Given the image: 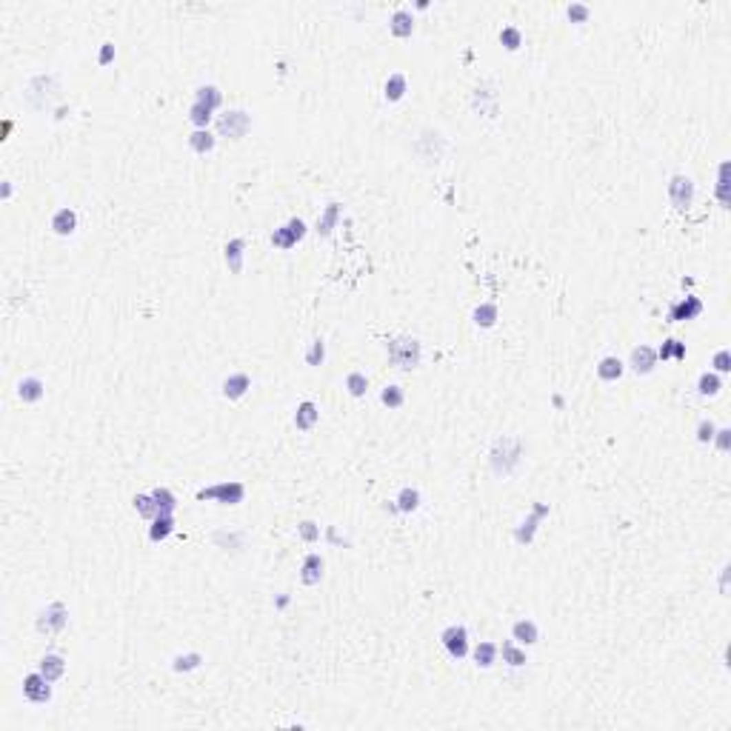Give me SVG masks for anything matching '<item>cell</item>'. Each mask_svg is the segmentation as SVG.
Masks as SVG:
<instances>
[{"label": "cell", "mask_w": 731, "mask_h": 731, "mask_svg": "<svg viewBox=\"0 0 731 731\" xmlns=\"http://www.w3.org/2000/svg\"><path fill=\"white\" fill-rule=\"evenodd\" d=\"M728 160H723L720 163V169H717V200H720V206L723 209H728Z\"/></svg>", "instance_id": "f35d334b"}, {"label": "cell", "mask_w": 731, "mask_h": 731, "mask_svg": "<svg viewBox=\"0 0 731 731\" xmlns=\"http://www.w3.org/2000/svg\"><path fill=\"white\" fill-rule=\"evenodd\" d=\"M323 569H326L323 557L317 551H309V554L303 557V563H300V580L306 586H317L323 580Z\"/></svg>", "instance_id": "7c38bea8"}, {"label": "cell", "mask_w": 731, "mask_h": 731, "mask_svg": "<svg viewBox=\"0 0 731 731\" xmlns=\"http://www.w3.org/2000/svg\"><path fill=\"white\" fill-rule=\"evenodd\" d=\"M714 432H717V426H714V420H700L697 423V443H711V440H714Z\"/></svg>", "instance_id": "f6af8a7d"}, {"label": "cell", "mask_w": 731, "mask_h": 731, "mask_svg": "<svg viewBox=\"0 0 731 731\" xmlns=\"http://www.w3.org/2000/svg\"><path fill=\"white\" fill-rule=\"evenodd\" d=\"M711 372H717V374L731 372V354H728V349L714 352V357H711Z\"/></svg>", "instance_id": "7bdbcfd3"}, {"label": "cell", "mask_w": 731, "mask_h": 731, "mask_svg": "<svg viewBox=\"0 0 731 731\" xmlns=\"http://www.w3.org/2000/svg\"><path fill=\"white\" fill-rule=\"evenodd\" d=\"M389 32L394 37H400V41H406V37H412L414 32V14L409 9H397L392 17H389Z\"/></svg>", "instance_id": "ffe728a7"}, {"label": "cell", "mask_w": 731, "mask_h": 731, "mask_svg": "<svg viewBox=\"0 0 731 731\" xmlns=\"http://www.w3.org/2000/svg\"><path fill=\"white\" fill-rule=\"evenodd\" d=\"M469 654H472V660H474L477 668H491L497 663V657H500V646L491 643V640H483V643H477Z\"/></svg>", "instance_id": "d6986e66"}, {"label": "cell", "mask_w": 731, "mask_h": 731, "mask_svg": "<svg viewBox=\"0 0 731 731\" xmlns=\"http://www.w3.org/2000/svg\"><path fill=\"white\" fill-rule=\"evenodd\" d=\"M37 671H41L49 683H57L66 675V660L61 657V654H46V657L37 663Z\"/></svg>", "instance_id": "603a6c76"}, {"label": "cell", "mask_w": 731, "mask_h": 731, "mask_svg": "<svg viewBox=\"0 0 731 731\" xmlns=\"http://www.w3.org/2000/svg\"><path fill=\"white\" fill-rule=\"evenodd\" d=\"M340 211H343L340 203H329V206L323 209V215L317 218V235H320V237H329V235L335 232V226H337V220H340Z\"/></svg>", "instance_id": "4316f807"}, {"label": "cell", "mask_w": 731, "mask_h": 731, "mask_svg": "<svg viewBox=\"0 0 731 731\" xmlns=\"http://www.w3.org/2000/svg\"><path fill=\"white\" fill-rule=\"evenodd\" d=\"M317 420H320V409L315 406L312 400H303L300 406L295 409V426H297V432H312L317 426Z\"/></svg>", "instance_id": "e0dca14e"}, {"label": "cell", "mask_w": 731, "mask_h": 731, "mask_svg": "<svg viewBox=\"0 0 731 731\" xmlns=\"http://www.w3.org/2000/svg\"><path fill=\"white\" fill-rule=\"evenodd\" d=\"M668 357L683 360V357H686V346H683L680 340H666V343L660 346V352H657V360H668Z\"/></svg>", "instance_id": "60d3db41"}, {"label": "cell", "mask_w": 731, "mask_h": 731, "mask_svg": "<svg viewBox=\"0 0 731 731\" xmlns=\"http://www.w3.org/2000/svg\"><path fill=\"white\" fill-rule=\"evenodd\" d=\"M43 394H46V386H43L41 377L29 374V377H23L21 383H17V397H21L23 403H41Z\"/></svg>", "instance_id": "ac0fdd59"}, {"label": "cell", "mask_w": 731, "mask_h": 731, "mask_svg": "<svg viewBox=\"0 0 731 731\" xmlns=\"http://www.w3.org/2000/svg\"><path fill=\"white\" fill-rule=\"evenodd\" d=\"M511 640L529 648V646H534L537 640H540V628H537V623H534V620H529V617H520V620H517V623L511 626Z\"/></svg>", "instance_id": "9a60e30c"}, {"label": "cell", "mask_w": 731, "mask_h": 731, "mask_svg": "<svg viewBox=\"0 0 731 731\" xmlns=\"http://www.w3.org/2000/svg\"><path fill=\"white\" fill-rule=\"evenodd\" d=\"M195 103H200V106H206V109H220V103H223V92L218 89V86H198L195 89Z\"/></svg>", "instance_id": "f1b7e54d"}, {"label": "cell", "mask_w": 731, "mask_h": 731, "mask_svg": "<svg viewBox=\"0 0 731 731\" xmlns=\"http://www.w3.org/2000/svg\"><path fill=\"white\" fill-rule=\"evenodd\" d=\"M297 534L303 537L306 543H317V540H320V526H317L315 520H303V523L297 526Z\"/></svg>", "instance_id": "ee69618b"}, {"label": "cell", "mask_w": 731, "mask_h": 731, "mask_svg": "<svg viewBox=\"0 0 731 731\" xmlns=\"http://www.w3.org/2000/svg\"><path fill=\"white\" fill-rule=\"evenodd\" d=\"M215 146H218V138L209 129H195L189 134V149L195 151V155H209Z\"/></svg>", "instance_id": "d4e9b609"}, {"label": "cell", "mask_w": 731, "mask_h": 731, "mask_svg": "<svg viewBox=\"0 0 731 731\" xmlns=\"http://www.w3.org/2000/svg\"><path fill=\"white\" fill-rule=\"evenodd\" d=\"M248 389H252V377L246 372H235L223 380V397L226 400H240V397H246Z\"/></svg>", "instance_id": "5bb4252c"}, {"label": "cell", "mask_w": 731, "mask_h": 731, "mask_svg": "<svg viewBox=\"0 0 731 731\" xmlns=\"http://www.w3.org/2000/svg\"><path fill=\"white\" fill-rule=\"evenodd\" d=\"M248 129H252V118H248V112H243V109H229L218 120V131L223 138H232V140H240Z\"/></svg>", "instance_id": "5b68a950"}, {"label": "cell", "mask_w": 731, "mask_h": 731, "mask_svg": "<svg viewBox=\"0 0 731 731\" xmlns=\"http://www.w3.org/2000/svg\"><path fill=\"white\" fill-rule=\"evenodd\" d=\"M500 43H503L509 52H517L523 46V32L517 26H503V29H500Z\"/></svg>", "instance_id": "74e56055"}, {"label": "cell", "mask_w": 731, "mask_h": 731, "mask_svg": "<svg viewBox=\"0 0 731 731\" xmlns=\"http://www.w3.org/2000/svg\"><path fill=\"white\" fill-rule=\"evenodd\" d=\"M380 403H383V406H389V409H400L403 403H406V392L392 383V386H386L380 392Z\"/></svg>", "instance_id": "8d00e7d4"}, {"label": "cell", "mask_w": 731, "mask_h": 731, "mask_svg": "<svg viewBox=\"0 0 731 731\" xmlns=\"http://www.w3.org/2000/svg\"><path fill=\"white\" fill-rule=\"evenodd\" d=\"M66 623H69V608H66L61 600L49 603L41 614H37V628L46 631V634H54V631L66 628Z\"/></svg>", "instance_id": "ba28073f"}, {"label": "cell", "mask_w": 731, "mask_h": 731, "mask_svg": "<svg viewBox=\"0 0 731 731\" xmlns=\"http://www.w3.org/2000/svg\"><path fill=\"white\" fill-rule=\"evenodd\" d=\"M440 643H443V648L449 651L452 660H463V657H469V651H472V646H469V628L466 626H457V623H452V626H446L443 631H440Z\"/></svg>", "instance_id": "277c9868"}, {"label": "cell", "mask_w": 731, "mask_h": 731, "mask_svg": "<svg viewBox=\"0 0 731 731\" xmlns=\"http://www.w3.org/2000/svg\"><path fill=\"white\" fill-rule=\"evenodd\" d=\"M114 61V43H103L100 46V54H98V63L100 66H109Z\"/></svg>", "instance_id": "c3c4849f"}, {"label": "cell", "mask_w": 731, "mask_h": 731, "mask_svg": "<svg viewBox=\"0 0 731 731\" xmlns=\"http://www.w3.org/2000/svg\"><path fill=\"white\" fill-rule=\"evenodd\" d=\"M537 526H540V514H534V511H531V514L526 517V520L514 529V540L520 543V546H529V543L534 540V534H537Z\"/></svg>", "instance_id": "f546056e"}, {"label": "cell", "mask_w": 731, "mask_h": 731, "mask_svg": "<svg viewBox=\"0 0 731 731\" xmlns=\"http://www.w3.org/2000/svg\"><path fill=\"white\" fill-rule=\"evenodd\" d=\"M720 452H728L731 449V429H717L714 432V440H711Z\"/></svg>", "instance_id": "7dc6e473"}, {"label": "cell", "mask_w": 731, "mask_h": 731, "mask_svg": "<svg viewBox=\"0 0 731 731\" xmlns=\"http://www.w3.org/2000/svg\"><path fill=\"white\" fill-rule=\"evenodd\" d=\"M700 312H703V303H700V297H695V295H686V297H680V300H675V303H671V309H668V320H671V323L695 320V317H700Z\"/></svg>", "instance_id": "30bf717a"}, {"label": "cell", "mask_w": 731, "mask_h": 731, "mask_svg": "<svg viewBox=\"0 0 731 731\" xmlns=\"http://www.w3.org/2000/svg\"><path fill=\"white\" fill-rule=\"evenodd\" d=\"M246 497V486L240 480H223V483L206 486L198 491V500H209V503H220V506H237Z\"/></svg>", "instance_id": "3957f363"}, {"label": "cell", "mask_w": 731, "mask_h": 731, "mask_svg": "<svg viewBox=\"0 0 731 731\" xmlns=\"http://www.w3.org/2000/svg\"><path fill=\"white\" fill-rule=\"evenodd\" d=\"M497 317H500V312H497L494 303H480L474 309V323L480 326V329H491V326L497 323Z\"/></svg>", "instance_id": "836d02e7"}, {"label": "cell", "mask_w": 731, "mask_h": 731, "mask_svg": "<svg viewBox=\"0 0 731 731\" xmlns=\"http://www.w3.org/2000/svg\"><path fill=\"white\" fill-rule=\"evenodd\" d=\"M566 14H569V21H571V23H586V21H589V14H591V9H589L586 3H571V6L566 9Z\"/></svg>", "instance_id": "bcb514c9"}, {"label": "cell", "mask_w": 731, "mask_h": 731, "mask_svg": "<svg viewBox=\"0 0 731 731\" xmlns=\"http://www.w3.org/2000/svg\"><path fill=\"white\" fill-rule=\"evenodd\" d=\"M697 392H700L703 397H714V394H720V392H723V377H720L717 372H703L700 380H697Z\"/></svg>", "instance_id": "4dcf8cb0"}, {"label": "cell", "mask_w": 731, "mask_h": 731, "mask_svg": "<svg viewBox=\"0 0 731 731\" xmlns=\"http://www.w3.org/2000/svg\"><path fill=\"white\" fill-rule=\"evenodd\" d=\"M386 352H389V363L394 369H406V372L417 369L420 360H423V346L417 337H394V340H389Z\"/></svg>", "instance_id": "7a4b0ae2"}, {"label": "cell", "mask_w": 731, "mask_h": 731, "mask_svg": "<svg viewBox=\"0 0 731 731\" xmlns=\"http://www.w3.org/2000/svg\"><path fill=\"white\" fill-rule=\"evenodd\" d=\"M175 534V514H158L149 526V540L151 543H163L166 537Z\"/></svg>", "instance_id": "cb8c5ba5"}, {"label": "cell", "mask_w": 731, "mask_h": 731, "mask_svg": "<svg viewBox=\"0 0 731 731\" xmlns=\"http://www.w3.org/2000/svg\"><path fill=\"white\" fill-rule=\"evenodd\" d=\"M200 663H203L200 651H186V654H178V657L171 660V668L175 671H195V668H200Z\"/></svg>", "instance_id": "d590c367"}, {"label": "cell", "mask_w": 731, "mask_h": 731, "mask_svg": "<svg viewBox=\"0 0 731 731\" xmlns=\"http://www.w3.org/2000/svg\"><path fill=\"white\" fill-rule=\"evenodd\" d=\"M420 503H423V497H420V491H417V489H412V486L400 489V494L394 497V506H397V511H400V514H412V511H417V509H420Z\"/></svg>", "instance_id": "83f0119b"}, {"label": "cell", "mask_w": 731, "mask_h": 731, "mask_svg": "<svg viewBox=\"0 0 731 731\" xmlns=\"http://www.w3.org/2000/svg\"><path fill=\"white\" fill-rule=\"evenodd\" d=\"M628 366L634 374H651L657 369V352L651 349V346H634L631 349V357H628Z\"/></svg>", "instance_id": "8fae6325"}, {"label": "cell", "mask_w": 731, "mask_h": 731, "mask_svg": "<svg viewBox=\"0 0 731 731\" xmlns=\"http://www.w3.org/2000/svg\"><path fill=\"white\" fill-rule=\"evenodd\" d=\"M323 360H326V343L317 337V340L309 343V349H306V363H309V366H320Z\"/></svg>", "instance_id": "b9f144b4"}, {"label": "cell", "mask_w": 731, "mask_h": 731, "mask_svg": "<svg viewBox=\"0 0 731 731\" xmlns=\"http://www.w3.org/2000/svg\"><path fill=\"white\" fill-rule=\"evenodd\" d=\"M49 226H52V232H54V235L69 237V235H74V229H78V215H74V209L63 206V209H57L54 215H52Z\"/></svg>", "instance_id": "4fadbf2b"}, {"label": "cell", "mask_w": 731, "mask_h": 731, "mask_svg": "<svg viewBox=\"0 0 731 731\" xmlns=\"http://www.w3.org/2000/svg\"><path fill=\"white\" fill-rule=\"evenodd\" d=\"M211 109H206V106H200V103H191V109H189V120H191V126L195 129H209V123H211Z\"/></svg>", "instance_id": "ab89813d"}, {"label": "cell", "mask_w": 731, "mask_h": 731, "mask_svg": "<svg viewBox=\"0 0 731 731\" xmlns=\"http://www.w3.org/2000/svg\"><path fill=\"white\" fill-rule=\"evenodd\" d=\"M406 92H409L406 74H403V72L389 74V78H386V86H383V98H386L389 103H400L403 98H406Z\"/></svg>", "instance_id": "7402d4cb"}, {"label": "cell", "mask_w": 731, "mask_h": 731, "mask_svg": "<svg viewBox=\"0 0 731 731\" xmlns=\"http://www.w3.org/2000/svg\"><path fill=\"white\" fill-rule=\"evenodd\" d=\"M243 255H246V240L243 237H232L223 248V257H226V266L232 275H240L243 272Z\"/></svg>", "instance_id": "2e32d148"}, {"label": "cell", "mask_w": 731, "mask_h": 731, "mask_svg": "<svg viewBox=\"0 0 731 731\" xmlns=\"http://www.w3.org/2000/svg\"><path fill=\"white\" fill-rule=\"evenodd\" d=\"M346 392L352 397H366V392H369V377L363 372H349L346 374Z\"/></svg>", "instance_id": "e575fe53"}, {"label": "cell", "mask_w": 731, "mask_h": 731, "mask_svg": "<svg viewBox=\"0 0 731 731\" xmlns=\"http://www.w3.org/2000/svg\"><path fill=\"white\" fill-rule=\"evenodd\" d=\"M3 198H12V183H9V180L3 183Z\"/></svg>", "instance_id": "681fc988"}, {"label": "cell", "mask_w": 731, "mask_h": 731, "mask_svg": "<svg viewBox=\"0 0 731 731\" xmlns=\"http://www.w3.org/2000/svg\"><path fill=\"white\" fill-rule=\"evenodd\" d=\"M500 654H503V663L511 666V668H520L529 663V654H526V646L520 643H514V640H506L503 646H500Z\"/></svg>", "instance_id": "484cf974"}, {"label": "cell", "mask_w": 731, "mask_h": 731, "mask_svg": "<svg viewBox=\"0 0 731 731\" xmlns=\"http://www.w3.org/2000/svg\"><path fill=\"white\" fill-rule=\"evenodd\" d=\"M134 511H138L140 517H146V520H155V517L160 514L158 511V503H155V497H151V491H146V494H134Z\"/></svg>", "instance_id": "1f68e13d"}, {"label": "cell", "mask_w": 731, "mask_h": 731, "mask_svg": "<svg viewBox=\"0 0 731 731\" xmlns=\"http://www.w3.org/2000/svg\"><path fill=\"white\" fill-rule=\"evenodd\" d=\"M306 232H309V229H306V223L300 218H292L288 223H283L280 229H275V232H272V246L288 252V248H295L306 237Z\"/></svg>", "instance_id": "8992f818"}, {"label": "cell", "mask_w": 731, "mask_h": 731, "mask_svg": "<svg viewBox=\"0 0 731 731\" xmlns=\"http://www.w3.org/2000/svg\"><path fill=\"white\" fill-rule=\"evenodd\" d=\"M520 457H523V443H520V440L497 437L491 452H489V463H491L494 474H511L517 469V463H520Z\"/></svg>", "instance_id": "6da1fadb"}, {"label": "cell", "mask_w": 731, "mask_h": 731, "mask_svg": "<svg viewBox=\"0 0 731 731\" xmlns=\"http://www.w3.org/2000/svg\"><path fill=\"white\" fill-rule=\"evenodd\" d=\"M623 372H626V363H623L617 354H606V357H600V363H597V377H600L603 383L620 380Z\"/></svg>", "instance_id": "44dd1931"}, {"label": "cell", "mask_w": 731, "mask_h": 731, "mask_svg": "<svg viewBox=\"0 0 731 731\" xmlns=\"http://www.w3.org/2000/svg\"><path fill=\"white\" fill-rule=\"evenodd\" d=\"M695 180L686 178V175H675L668 180V200L677 211H686L691 203H695Z\"/></svg>", "instance_id": "52a82bcc"}, {"label": "cell", "mask_w": 731, "mask_h": 731, "mask_svg": "<svg viewBox=\"0 0 731 731\" xmlns=\"http://www.w3.org/2000/svg\"><path fill=\"white\" fill-rule=\"evenodd\" d=\"M151 497H155V503H158V511H160V514H175V509H178V497L171 494L166 486L151 489Z\"/></svg>", "instance_id": "d6a6232c"}, {"label": "cell", "mask_w": 731, "mask_h": 731, "mask_svg": "<svg viewBox=\"0 0 731 731\" xmlns=\"http://www.w3.org/2000/svg\"><path fill=\"white\" fill-rule=\"evenodd\" d=\"M23 697L34 706H46L52 700V683L41 675V671H32V675L23 677Z\"/></svg>", "instance_id": "9c48e42d"}]
</instances>
